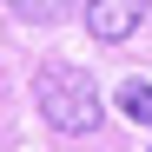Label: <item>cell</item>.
Here are the masks:
<instances>
[{
    "mask_svg": "<svg viewBox=\"0 0 152 152\" xmlns=\"http://www.w3.org/2000/svg\"><path fill=\"white\" fill-rule=\"evenodd\" d=\"M119 113L132 119V126H152V86H139V80L119 86Z\"/></svg>",
    "mask_w": 152,
    "mask_h": 152,
    "instance_id": "obj_4",
    "label": "cell"
},
{
    "mask_svg": "<svg viewBox=\"0 0 152 152\" xmlns=\"http://www.w3.org/2000/svg\"><path fill=\"white\" fill-rule=\"evenodd\" d=\"M33 106H40L46 126H60V132H73V139L99 132V119H106L93 73H86V66H66V60H46V66L33 73Z\"/></svg>",
    "mask_w": 152,
    "mask_h": 152,
    "instance_id": "obj_1",
    "label": "cell"
},
{
    "mask_svg": "<svg viewBox=\"0 0 152 152\" xmlns=\"http://www.w3.org/2000/svg\"><path fill=\"white\" fill-rule=\"evenodd\" d=\"M145 13H152V0H86V33L106 40V46H119V40L139 33Z\"/></svg>",
    "mask_w": 152,
    "mask_h": 152,
    "instance_id": "obj_2",
    "label": "cell"
},
{
    "mask_svg": "<svg viewBox=\"0 0 152 152\" xmlns=\"http://www.w3.org/2000/svg\"><path fill=\"white\" fill-rule=\"evenodd\" d=\"M7 7H13V20H27V27H53L73 0H7Z\"/></svg>",
    "mask_w": 152,
    "mask_h": 152,
    "instance_id": "obj_3",
    "label": "cell"
}]
</instances>
